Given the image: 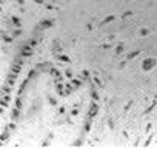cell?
I'll list each match as a JSON object with an SVG mask.
<instances>
[{
	"mask_svg": "<svg viewBox=\"0 0 157 148\" xmlns=\"http://www.w3.org/2000/svg\"><path fill=\"white\" fill-rule=\"evenodd\" d=\"M154 65H155V60L154 59H146L145 62H143V69L145 71H148V69H151V68H154Z\"/></svg>",
	"mask_w": 157,
	"mask_h": 148,
	"instance_id": "cell-1",
	"label": "cell"
}]
</instances>
